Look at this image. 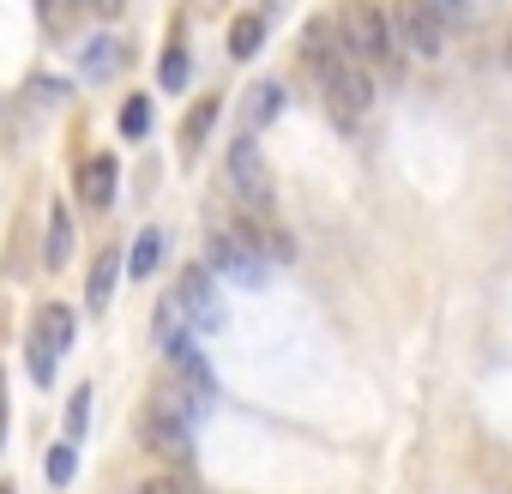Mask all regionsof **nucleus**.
I'll return each mask as SVG.
<instances>
[{"label":"nucleus","mask_w":512,"mask_h":494,"mask_svg":"<svg viewBox=\"0 0 512 494\" xmlns=\"http://www.w3.org/2000/svg\"><path fill=\"white\" fill-rule=\"evenodd\" d=\"M139 440H145V452H157V458H169L175 470H187V464H193V404H187V392L163 386V392L139 410Z\"/></svg>","instance_id":"f257e3e1"},{"label":"nucleus","mask_w":512,"mask_h":494,"mask_svg":"<svg viewBox=\"0 0 512 494\" xmlns=\"http://www.w3.org/2000/svg\"><path fill=\"white\" fill-rule=\"evenodd\" d=\"M332 25H338V43H344L350 61L398 73V49H392V31H386V13H380V7H368V0H350L344 13H332Z\"/></svg>","instance_id":"f03ea898"},{"label":"nucleus","mask_w":512,"mask_h":494,"mask_svg":"<svg viewBox=\"0 0 512 494\" xmlns=\"http://www.w3.org/2000/svg\"><path fill=\"white\" fill-rule=\"evenodd\" d=\"M320 91H326V109H332L338 127H356V121L368 115V103H374V79H368V67L350 61V55H332V61L320 67Z\"/></svg>","instance_id":"7ed1b4c3"},{"label":"nucleus","mask_w":512,"mask_h":494,"mask_svg":"<svg viewBox=\"0 0 512 494\" xmlns=\"http://www.w3.org/2000/svg\"><path fill=\"white\" fill-rule=\"evenodd\" d=\"M211 266L205 272H223V278H235V284H247V290H260L266 278H272V266H266V254L247 241V229L235 223V229H211Z\"/></svg>","instance_id":"20e7f679"},{"label":"nucleus","mask_w":512,"mask_h":494,"mask_svg":"<svg viewBox=\"0 0 512 494\" xmlns=\"http://www.w3.org/2000/svg\"><path fill=\"white\" fill-rule=\"evenodd\" d=\"M229 187L247 199V211L272 217V205H278V187H272V169H266L260 145H253V133H241V139L229 145Z\"/></svg>","instance_id":"39448f33"},{"label":"nucleus","mask_w":512,"mask_h":494,"mask_svg":"<svg viewBox=\"0 0 512 494\" xmlns=\"http://www.w3.org/2000/svg\"><path fill=\"white\" fill-rule=\"evenodd\" d=\"M175 308L187 314L193 338H211V332L229 326V308H223V296H217V284H211L205 266H187V272H181V284H175Z\"/></svg>","instance_id":"423d86ee"},{"label":"nucleus","mask_w":512,"mask_h":494,"mask_svg":"<svg viewBox=\"0 0 512 494\" xmlns=\"http://www.w3.org/2000/svg\"><path fill=\"white\" fill-rule=\"evenodd\" d=\"M73 350V308L67 302H49L43 314H37V326H31V380L37 386H49L55 380V362Z\"/></svg>","instance_id":"0eeeda50"},{"label":"nucleus","mask_w":512,"mask_h":494,"mask_svg":"<svg viewBox=\"0 0 512 494\" xmlns=\"http://www.w3.org/2000/svg\"><path fill=\"white\" fill-rule=\"evenodd\" d=\"M386 31L392 37H404L416 55H440L446 49V25H440V13L428 7V0H392V7H386Z\"/></svg>","instance_id":"6e6552de"},{"label":"nucleus","mask_w":512,"mask_h":494,"mask_svg":"<svg viewBox=\"0 0 512 494\" xmlns=\"http://www.w3.org/2000/svg\"><path fill=\"white\" fill-rule=\"evenodd\" d=\"M115 187H121V157L97 151V157L79 163V199H85V211H109L115 205Z\"/></svg>","instance_id":"1a4fd4ad"},{"label":"nucleus","mask_w":512,"mask_h":494,"mask_svg":"<svg viewBox=\"0 0 512 494\" xmlns=\"http://www.w3.org/2000/svg\"><path fill=\"white\" fill-rule=\"evenodd\" d=\"M115 284H121V254H97V266H91V278H85V308L91 314H103L109 302H115Z\"/></svg>","instance_id":"9d476101"},{"label":"nucleus","mask_w":512,"mask_h":494,"mask_svg":"<svg viewBox=\"0 0 512 494\" xmlns=\"http://www.w3.org/2000/svg\"><path fill=\"white\" fill-rule=\"evenodd\" d=\"M73 260V211L67 205H49V229H43V266H67Z\"/></svg>","instance_id":"9b49d317"},{"label":"nucleus","mask_w":512,"mask_h":494,"mask_svg":"<svg viewBox=\"0 0 512 494\" xmlns=\"http://www.w3.org/2000/svg\"><path fill=\"white\" fill-rule=\"evenodd\" d=\"M163 247H169L163 229H139V235H133V254L121 260V272H127V278H151V272L163 266Z\"/></svg>","instance_id":"f8f14e48"},{"label":"nucleus","mask_w":512,"mask_h":494,"mask_svg":"<svg viewBox=\"0 0 512 494\" xmlns=\"http://www.w3.org/2000/svg\"><path fill=\"white\" fill-rule=\"evenodd\" d=\"M241 109H247V115H241V121H247V133H260V127H272V121H278V109H284V91L260 79V85H247V103H241Z\"/></svg>","instance_id":"ddd939ff"},{"label":"nucleus","mask_w":512,"mask_h":494,"mask_svg":"<svg viewBox=\"0 0 512 494\" xmlns=\"http://www.w3.org/2000/svg\"><path fill=\"white\" fill-rule=\"evenodd\" d=\"M121 61H127V43H121V37H91V43L79 49V67H85L91 79H109Z\"/></svg>","instance_id":"4468645a"},{"label":"nucleus","mask_w":512,"mask_h":494,"mask_svg":"<svg viewBox=\"0 0 512 494\" xmlns=\"http://www.w3.org/2000/svg\"><path fill=\"white\" fill-rule=\"evenodd\" d=\"M260 43H266V19H260V13H241V19L229 25V55H235V61H253V55H260Z\"/></svg>","instance_id":"2eb2a0df"},{"label":"nucleus","mask_w":512,"mask_h":494,"mask_svg":"<svg viewBox=\"0 0 512 494\" xmlns=\"http://www.w3.org/2000/svg\"><path fill=\"white\" fill-rule=\"evenodd\" d=\"M428 7L440 13V25H482L500 0H428Z\"/></svg>","instance_id":"dca6fc26"},{"label":"nucleus","mask_w":512,"mask_h":494,"mask_svg":"<svg viewBox=\"0 0 512 494\" xmlns=\"http://www.w3.org/2000/svg\"><path fill=\"white\" fill-rule=\"evenodd\" d=\"M187 338H193L187 314L175 308V296H163V302H157V344H163V350H175V344H187Z\"/></svg>","instance_id":"f3484780"},{"label":"nucleus","mask_w":512,"mask_h":494,"mask_svg":"<svg viewBox=\"0 0 512 494\" xmlns=\"http://www.w3.org/2000/svg\"><path fill=\"white\" fill-rule=\"evenodd\" d=\"M73 470H79V458H73V440L49 446V458H43V476H49L55 488H67V482H73Z\"/></svg>","instance_id":"a211bd4d"},{"label":"nucleus","mask_w":512,"mask_h":494,"mask_svg":"<svg viewBox=\"0 0 512 494\" xmlns=\"http://www.w3.org/2000/svg\"><path fill=\"white\" fill-rule=\"evenodd\" d=\"M139 494H205L199 482H187L181 470H157V476H145L139 482Z\"/></svg>","instance_id":"6ab92c4d"},{"label":"nucleus","mask_w":512,"mask_h":494,"mask_svg":"<svg viewBox=\"0 0 512 494\" xmlns=\"http://www.w3.org/2000/svg\"><path fill=\"white\" fill-rule=\"evenodd\" d=\"M121 133H127V139H145V133H151V97H127V109H121Z\"/></svg>","instance_id":"aec40b11"},{"label":"nucleus","mask_w":512,"mask_h":494,"mask_svg":"<svg viewBox=\"0 0 512 494\" xmlns=\"http://www.w3.org/2000/svg\"><path fill=\"white\" fill-rule=\"evenodd\" d=\"M163 91H187V49L181 43H169V55H163Z\"/></svg>","instance_id":"412c9836"},{"label":"nucleus","mask_w":512,"mask_h":494,"mask_svg":"<svg viewBox=\"0 0 512 494\" xmlns=\"http://www.w3.org/2000/svg\"><path fill=\"white\" fill-rule=\"evenodd\" d=\"M211 115H217V97H199V109L187 115V127H181V139H187V145H199V139L211 133Z\"/></svg>","instance_id":"4be33fe9"},{"label":"nucleus","mask_w":512,"mask_h":494,"mask_svg":"<svg viewBox=\"0 0 512 494\" xmlns=\"http://www.w3.org/2000/svg\"><path fill=\"white\" fill-rule=\"evenodd\" d=\"M85 422H91V386H79V392L67 398V440H79Z\"/></svg>","instance_id":"5701e85b"},{"label":"nucleus","mask_w":512,"mask_h":494,"mask_svg":"<svg viewBox=\"0 0 512 494\" xmlns=\"http://www.w3.org/2000/svg\"><path fill=\"white\" fill-rule=\"evenodd\" d=\"M31 97H43V103H67V85H61V79H37Z\"/></svg>","instance_id":"b1692460"},{"label":"nucleus","mask_w":512,"mask_h":494,"mask_svg":"<svg viewBox=\"0 0 512 494\" xmlns=\"http://www.w3.org/2000/svg\"><path fill=\"white\" fill-rule=\"evenodd\" d=\"M0 428H7V398H0Z\"/></svg>","instance_id":"393cba45"},{"label":"nucleus","mask_w":512,"mask_h":494,"mask_svg":"<svg viewBox=\"0 0 512 494\" xmlns=\"http://www.w3.org/2000/svg\"><path fill=\"white\" fill-rule=\"evenodd\" d=\"M0 494H19V488H13V482H0Z\"/></svg>","instance_id":"a878e982"},{"label":"nucleus","mask_w":512,"mask_h":494,"mask_svg":"<svg viewBox=\"0 0 512 494\" xmlns=\"http://www.w3.org/2000/svg\"><path fill=\"white\" fill-rule=\"evenodd\" d=\"M506 67H512V37H506Z\"/></svg>","instance_id":"bb28decb"}]
</instances>
